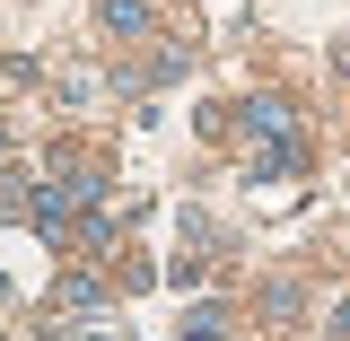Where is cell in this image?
Masks as SVG:
<instances>
[{
    "instance_id": "cell-3",
    "label": "cell",
    "mask_w": 350,
    "mask_h": 341,
    "mask_svg": "<svg viewBox=\"0 0 350 341\" xmlns=\"http://www.w3.org/2000/svg\"><path fill=\"white\" fill-rule=\"evenodd\" d=\"M53 306H62V315H96V306H105V289H96V280H62V289H53Z\"/></svg>"
},
{
    "instance_id": "cell-2",
    "label": "cell",
    "mask_w": 350,
    "mask_h": 341,
    "mask_svg": "<svg viewBox=\"0 0 350 341\" xmlns=\"http://www.w3.org/2000/svg\"><path fill=\"white\" fill-rule=\"evenodd\" d=\"M245 131H254V140H298V114H289L280 96H254V105H245Z\"/></svg>"
},
{
    "instance_id": "cell-4",
    "label": "cell",
    "mask_w": 350,
    "mask_h": 341,
    "mask_svg": "<svg viewBox=\"0 0 350 341\" xmlns=\"http://www.w3.org/2000/svg\"><path fill=\"white\" fill-rule=\"evenodd\" d=\"M324 333H333V341H350V306H333V324H324Z\"/></svg>"
},
{
    "instance_id": "cell-1",
    "label": "cell",
    "mask_w": 350,
    "mask_h": 341,
    "mask_svg": "<svg viewBox=\"0 0 350 341\" xmlns=\"http://www.w3.org/2000/svg\"><path fill=\"white\" fill-rule=\"evenodd\" d=\"M96 36H114V44L149 36V0H96Z\"/></svg>"
},
{
    "instance_id": "cell-5",
    "label": "cell",
    "mask_w": 350,
    "mask_h": 341,
    "mask_svg": "<svg viewBox=\"0 0 350 341\" xmlns=\"http://www.w3.org/2000/svg\"><path fill=\"white\" fill-rule=\"evenodd\" d=\"M342 70H350V44H342Z\"/></svg>"
}]
</instances>
